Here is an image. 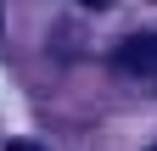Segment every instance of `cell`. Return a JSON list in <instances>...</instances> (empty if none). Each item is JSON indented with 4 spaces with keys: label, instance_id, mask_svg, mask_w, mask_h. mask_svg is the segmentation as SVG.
I'll list each match as a JSON object with an SVG mask.
<instances>
[{
    "label": "cell",
    "instance_id": "obj_2",
    "mask_svg": "<svg viewBox=\"0 0 157 151\" xmlns=\"http://www.w3.org/2000/svg\"><path fill=\"white\" fill-rule=\"evenodd\" d=\"M6 151H39V145H28V140H11V145H6Z\"/></svg>",
    "mask_w": 157,
    "mask_h": 151
},
{
    "label": "cell",
    "instance_id": "obj_1",
    "mask_svg": "<svg viewBox=\"0 0 157 151\" xmlns=\"http://www.w3.org/2000/svg\"><path fill=\"white\" fill-rule=\"evenodd\" d=\"M112 62L124 73H135V79H151L157 84V34H129V39L112 50Z\"/></svg>",
    "mask_w": 157,
    "mask_h": 151
},
{
    "label": "cell",
    "instance_id": "obj_3",
    "mask_svg": "<svg viewBox=\"0 0 157 151\" xmlns=\"http://www.w3.org/2000/svg\"><path fill=\"white\" fill-rule=\"evenodd\" d=\"M151 151H157V145H151Z\"/></svg>",
    "mask_w": 157,
    "mask_h": 151
}]
</instances>
